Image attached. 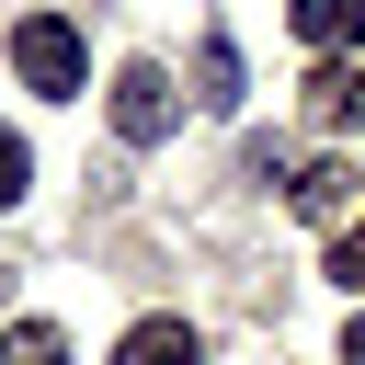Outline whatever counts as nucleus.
<instances>
[{
    "mask_svg": "<svg viewBox=\"0 0 365 365\" xmlns=\"http://www.w3.org/2000/svg\"><path fill=\"white\" fill-rule=\"evenodd\" d=\"M11 80L46 91V103L91 91V46H80V23H68V11H23V23H11Z\"/></svg>",
    "mask_w": 365,
    "mask_h": 365,
    "instance_id": "f257e3e1",
    "label": "nucleus"
},
{
    "mask_svg": "<svg viewBox=\"0 0 365 365\" xmlns=\"http://www.w3.org/2000/svg\"><path fill=\"white\" fill-rule=\"evenodd\" d=\"M103 114H114V137H125V148H160V137L182 125V80H171L160 57H125V68H114V91H103Z\"/></svg>",
    "mask_w": 365,
    "mask_h": 365,
    "instance_id": "f03ea898",
    "label": "nucleus"
},
{
    "mask_svg": "<svg viewBox=\"0 0 365 365\" xmlns=\"http://www.w3.org/2000/svg\"><path fill=\"white\" fill-rule=\"evenodd\" d=\"M285 205H297L308 228L342 240V228L365 217V171H354V160H297V171H285Z\"/></svg>",
    "mask_w": 365,
    "mask_h": 365,
    "instance_id": "7ed1b4c3",
    "label": "nucleus"
},
{
    "mask_svg": "<svg viewBox=\"0 0 365 365\" xmlns=\"http://www.w3.org/2000/svg\"><path fill=\"white\" fill-rule=\"evenodd\" d=\"M297 103H308V125H331V137H342V125L365 114V57H319Z\"/></svg>",
    "mask_w": 365,
    "mask_h": 365,
    "instance_id": "20e7f679",
    "label": "nucleus"
},
{
    "mask_svg": "<svg viewBox=\"0 0 365 365\" xmlns=\"http://www.w3.org/2000/svg\"><path fill=\"white\" fill-rule=\"evenodd\" d=\"M285 23H297L319 57H354V46H365V0H285Z\"/></svg>",
    "mask_w": 365,
    "mask_h": 365,
    "instance_id": "39448f33",
    "label": "nucleus"
},
{
    "mask_svg": "<svg viewBox=\"0 0 365 365\" xmlns=\"http://www.w3.org/2000/svg\"><path fill=\"white\" fill-rule=\"evenodd\" d=\"M114 365H205V342H194V319H137L114 342Z\"/></svg>",
    "mask_w": 365,
    "mask_h": 365,
    "instance_id": "423d86ee",
    "label": "nucleus"
},
{
    "mask_svg": "<svg viewBox=\"0 0 365 365\" xmlns=\"http://www.w3.org/2000/svg\"><path fill=\"white\" fill-rule=\"evenodd\" d=\"M194 103H205V114H240V46H228V34H205V57H194Z\"/></svg>",
    "mask_w": 365,
    "mask_h": 365,
    "instance_id": "0eeeda50",
    "label": "nucleus"
},
{
    "mask_svg": "<svg viewBox=\"0 0 365 365\" xmlns=\"http://www.w3.org/2000/svg\"><path fill=\"white\" fill-rule=\"evenodd\" d=\"M0 365H68V331L57 319H11L0 331Z\"/></svg>",
    "mask_w": 365,
    "mask_h": 365,
    "instance_id": "6e6552de",
    "label": "nucleus"
},
{
    "mask_svg": "<svg viewBox=\"0 0 365 365\" xmlns=\"http://www.w3.org/2000/svg\"><path fill=\"white\" fill-rule=\"evenodd\" d=\"M23 194H34V148L0 125V205H23Z\"/></svg>",
    "mask_w": 365,
    "mask_h": 365,
    "instance_id": "1a4fd4ad",
    "label": "nucleus"
},
{
    "mask_svg": "<svg viewBox=\"0 0 365 365\" xmlns=\"http://www.w3.org/2000/svg\"><path fill=\"white\" fill-rule=\"evenodd\" d=\"M331 285H354V308H365V217L331 240Z\"/></svg>",
    "mask_w": 365,
    "mask_h": 365,
    "instance_id": "9d476101",
    "label": "nucleus"
},
{
    "mask_svg": "<svg viewBox=\"0 0 365 365\" xmlns=\"http://www.w3.org/2000/svg\"><path fill=\"white\" fill-rule=\"evenodd\" d=\"M342 365H365V308H354V331H342Z\"/></svg>",
    "mask_w": 365,
    "mask_h": 365,
    "instance_id": "9b49d317",
    "label": "nucleus"
}]
</instances>
